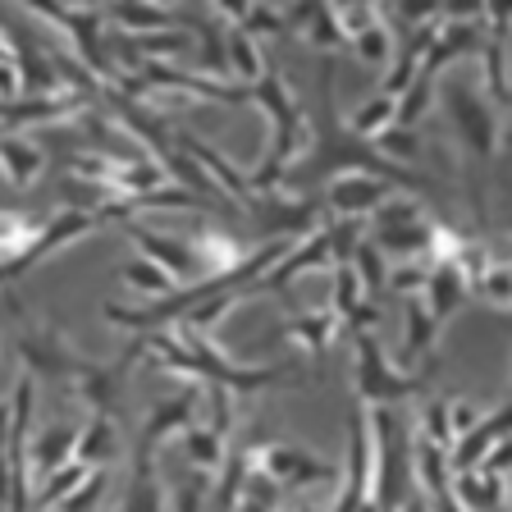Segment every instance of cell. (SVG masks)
I'll return each instance as SVG.
<instances>
[{
	"instance_id": "15",
	"label": "cell",
	"mask_w": 512,
	"mask_h": 512,
	"mask_svg": "<svg viewBox=\"0 0 512 512\" xmlns=\"http://www.w3.org/2000/svg\"><path fill=\"white\" fill-rule=\"evenodd\" d=\"M435 339H439V325L430 320L421 293H416V298H403V352H398V371H412L421 357H430V352H435Z\"/></svg>"
},
{
	"instance_id": "35",
	"label": "cell",
	"mask_w": 512,
	"mask_h": 512,
	"mask_svg": "<svg viewBox=\"0 0 512 512\" xmlns=\"http://www.w3.org/2000/svg\"><path fill=\"white\" fill-rule=\"evenodd\" d=\"M426 275H430L426 261H398V266L389 270V279H384V293H403V298H416V293L426 288Z\"/></svg>"
},
{
	"instance_id": "1",
	"label": "cell",
	"mask_w": 512,
	"mask_h": 512,
	"mask_svg": "<svg viewBox=\"0 0 512 512\" xmlns=\"http://www.w3.org/2000/svg\"><path fill=\"white\" fill-rule=\"evenodd\" d=\"M352 348H357V371H352L357 398L352 403H362V407H394V403H407V398H421V394H430V384L439 375V352L421 357L412 371H398L389 362L384 343L375 339V330L352 334Z\"/></svg>"
},
{
	"instance_id": "21",
	"label": "cell",
	"mask_w": 512,
	"mask_h": 512,
	"mask_svg": "<svg viewBox=\"0 0 512 512\" xmlns=\"http://www.w3.org/2000/svg\"><path fill=\"white\" fill-rule=\"evenodd\" d=\"M224 60H229V83H238V87H252L261 78V69H266L261 42L243 37V32H229V28H224Z\"/></svg>"
},
{
	"instance_id": "20",
	"label": "cell",
	"mask_w": 512,
	"mask_h": 512,
	"mask_svg": "<svg viewBox=\"0 0 512 512\" xmlns=\"http://www.w3.org/2000/svg\"><path fill=\"white\" fill-rule=\"evenodd\" d=\"M74 439H78V430H74V426H64V421L46 426L42 435L32 439L28 471H37V480H42V476H51V471H60L64 462H74Z\"/></svg>"
},
{
	"instance_id": "7",
	"label": "cell",
	"mask_w": 512,
	"mask_h": 512,
	"mask_svg": "<svg viewBox=\"0 0 512 512\" xmlns=\"http://www.w3.org/2000/svg\"><path fill=\"white\" fill-rule=\"evenodd\" d=\"M243 453H247V467L270 476L279 490H311V485L339 480V467L311 458V453H302V448H293V444H275V439H270V444H247Z\"/></svg>"
},
{
	"instance_id": "38",
	"label": "cell",
	"mask_w": 512,
	"mask_h": 512,
	"mask_svg": "<svg viewBox=\"0 0 512 512\" xmlns=\"http://www.w3.org/2000/svg\"><path fill=\"white\" fill-rule=\"evenodd\" d=\"M19 96V74H14V60H0V101H14Z\"/></svg>"
},
{
	"instance_id": "27",
	"label": "cell",
	"mask_w": 512,
	"mask_h": 512,
	"mask_svg": "<svg viewBox=\"0 0 512 512\" xmlns=\"http://www.w3.org/2000/svg\"><path fill=\"white\" fill-rule=\"evenodd\" d=\"M119 275H124V284L133 288L138 298H147V302H156V298H165V293H174V279L165 275L160 266L142 261V256H133V261H128V266L119 270Z\"/></svg>"
},
{
	"instance_id": "33",
	"label": "cell",
	"mask_w": 512,
	"mask_h": 512,
	"mask_svg": "<svg viewBox=\"0 0 512 512\" xmlns=\"http://www.w3.org/2000/svg\"><path fill=\"white\" fill-rule=\"evenodd\" d=\"M416 439H426V444L444 448L453 444V430H448V398H426L421 403V430H416Z\"/></svg>"
},
{
	"instance_id": "14",
	"label": "cell",
	"mask_w": 512,
	"mask_h": 512,
	"mask_svg": "<svg viewBox=\"0 0 512 512\" xmlns=\"http://www.w3.org/2000/svg\"><path fill=\"white\" fill-rule=\"evenodd\" d=\"M106 10V28H115L119 37H151V32H170L179 28V19L170 5H147V0H119V5H101Z\"/></svg>"
},
{
	"instance_id": "6",
	"label": "cell",
	"mask_w": 512,
	"mask_h": 512,
	"mask_svg": "<svg viewBox=\"0 0 512 512\" xmlns=\"http://www.w3.org/2000/svg\"><path fill=\"white\" fill-rule=\"evenodd\" d=\"M366 238L380 247L384 261H389V256H398V261H426L430 220H426V211H421V202H412V197H389V202L371 215V234Z\"/></svg>"
},
{
	"instance_id": "31",
	"label": "cell",
	"mask_w": 512,
	"mask_h": 512,
	"mask_svg": "<svg viewBox=\"0 0 512 512\" xmlns=\"http://www.w3.org/2000/svg\"><path fill=\"white\" fill-rule=\"evenodd\" d=\"M371 147L380 151L389 165H398V170H412L416 160H421V138H416V133H407V128H384Z\"/></svg>"
},
{
	"instance_id": "30",
	"label": "cell",
	"mask_w": 512,
	"mask_h": 512,
	"mask_svg": "<svg viewBox=\"0 0 512 512\" xmlns=\"http://www.w3.org/2000/svg\"><path fill=\"white\" fill-rule=\"evenodd\" d=\"M508 288H512V279H508V261H503V256H494L490 266H485L476 279H471V298H485L494 311H508V298H512Z\"/></svg>"
},
{
	"instance_id": "29",
	"label": "cell",
	"mask_w": 512,
	"mask_h": 512,
	"mask_svg": "<svg viewBox=\"0 0 512 512\" xmlns=\"http://www.w3.org/2000/svg\"><path fill=\"white\" fill-rule=\"evenodd\" d=\"M302 37H307L316 51H325V55H334V51H343V46H348L334 5H316V10H311V19H307V28H302Z\"/></svg>"
},
{
	"instance_id": "12",
	"label": "cell",
	"mask_w": 512,
	"mask_h": 512,
	"mask_svg": "<svg viewBox=\"0 0 512 512\" xmlns=\"http://www.w3.org/2000/svg\"><path fill=\"white\" fill-rule=\"evenodd\" d=\"M503 439H508V403H494V407H485V416H480L467 435L453 439V448L444 453L448 471H453V476L476 471L480 462H485V453H490L494 444H503Z\"/></svg>"
},
{
	"instance_id": "37",
	"label": "cell",
	"mask_w": 512,
	"mask_h": 512,
	"mask_svg": "<svg viewBox=\"0 0 512 512\" xmlns=\"http://www.w3.org/2000/svg\"><path fill=\"white\" fill-rule=\"evenodd\" d=\"M480 416H485V407L467 403V398H448V430H453V439L467 435V430L476 426ZM448 448H453V444H448Z\"/></svg>"
},
{
	"instance_id": "39",
	"label": "cell",
	"mask_w": 512,
	"mask_h": 512,
	"mask_svg": "<svg viewBox=\"0 0 512 512\" xmlns=\"http://www.w3.org/2000/svg\"><path fill=\"white\" fill-rule=\"evenodd\" d=\"M398 512H426V503H421V494H412V499H407Z\"/></svg>"
},
{
	"instance_id": "28",
	"label": "cell",
	"mask_w": 512,
	"mask_h": 512,
	"mask_svg": "<svg viewBox=\"0 0 512 512\" xmlns=\"http://www.w3.org/2000/svg\"><path fill=\"white\" fill-rule=\"evenodd\" d=\"M384 128H394V101H389V96H371V101L357 106V115L348 119V133L362 142H375Z\"/></svg>"
},
{
	"instance_id": "13",
	"label": "cell",
	"mask_w": 512,
	"mask_h": 512,
	"mask_svg": "<svg viewBox=\"0 0 512 512\" xmlns=\"http://www.w3.org/2000/svg\"><path fill=\"white\" fill-rule=\"evenodd\" d=\"M467 298H471V284H467L458 261H430L426 288H421V302H426L430 320H435V325H448V320L467 307Z\"/></svg>"
},
{
	"instance_id": "23",
	"label": "cell",
	"mask_w": 512,
	"mask_h": 512,
	"mask_svg": "<svg viewBox=\"0 0 512 512\" xmlns=\"http://www.w3.org/2000/svg\"><path fill=\"white\" fill-rule=\"evenodd\" d=\"M87 471L92 467H83V462H64L60 471L42 476V485H37V494H32V512H55L87 480Z\"/></svg>"
},
{
	"instance_id": "19",
	"label": "cell",
	"mask_w": 512,
	"mask_h": 512,
	"mask_svg": "<svg viewBox=\"0 0 512 512\" xmlns=\"http://www.w3.org/2000/svg\"><path fill=\"white\" fill-rule=\"evenodd\" d=\"M453 499L467 512H503V499H508V480L490 476V471H462L453 476Z\"/></svg>"
},
{
	"instance_id": "11",
	"label": "cell",
	"mask_w": 512,
	"mask_h": 512,
	"mask_svg": "<svg viewBox=\"0 0 512 512\" xmlns=\"http://www.w3.org/2000/svg\"><path fill=\"white\" fill-rule=\"evenodd\" d=\"M124 229H128V238H133V247L142 252V261L160 266L179 288L197 284V261H192V252H188V238L160 234V229H147V224H133V220H124Z\"/></svg>"
},
{
	"instance_id": "36",
	"label": "cell",
	"mask_w": 512,
	"mask_h": 512,
	"mask_svg": "<svg viewBox=\"0 0 512 512\" xmlns=\"http://www.w3.org/2000/svg\"><path fill=\"white\" fill-rule=\"evenodd\" d=\"M206 494H211V476L192 471V476L183 480L179 499H174V512H202V508H206Z\"/></svg>"
},
{
	"instance_id": "32",
	"label": "cell",
	"mask_w": 512,
	"mask_h": 512,
	"mask_svg": "<svg viewBox=\"0 0 512 512\" xmlns=\"http://www.w3.org/2000/svg\"><path fill=\"white\" fill-rule=\"evenodd\" d=\"M334 270V279H330V311L339 320H348L352 311L362 307V284H357V270L348 266V261H343V266H330Z\"/></svg>"
},
{
	"instance_id": "10",
	"label": "cell",
	"mask_w": 512,
	"mask_h": 512,
	"mask_svg": "<svg viewBox=\"0 0 512 512\" xmlns=\"http://www.w3.org/2000/svg\"><path fill=\"white\" fill-rule=\"evenodd\" d=\"M394 197V183L371 179V174H339L330 179L325 197H320V215L325 220H371L384 202Z\"/></svg>"
},
{
	"instance_id": "9",
	"label": "cell",
	"mask_w": 512,
	"mask_h": 512,
	"mask_svg": "<svg viewBox=\"0 0 512 512\" xmlns=\"http://www.w3.org/2000/svg\"><path fill=\"white\" fill-rule=\"evenodd\" d=\"M133 362H138V348H128L124 357L110 366L83 357V366H78V375H74V394L92 407V416H110V421L124 416V380H128V366Z\"/></svg>"
},
{
	"instance_id": "18",
	"label": "cell",
	"mask_w": 512,
	"mask_h": 512,
	"mask_svg": "<svg viewBox=\"0 0 512 512\" xmlns=\"http://www.w3.org/2000/svg\"><path fill=\"white\" fill-rule=\"evenodd\" d=\"M343 320L334 316L330 307H316V311H298V316H284V339L302 343V348L311 352V357H320V352L330 348L334 339H339Z\"/></svg>"
},
{
	"instance_id": "5",
	"label": "cell",
	"mask_w": 512,
	"mask_h": 512,
	"mask_svg": "<svg viewBox=\"0 0 512 512\" xmlns=\"http://www.w3.org/2000/svg\"><path fill=\"white\" fill-rule=\"evenodd\" d=\"M96 229V220L87 211H69V206H60L55 215H46L42 224H37V234L28 238V243L19 247V252L10 256V261H0V288H10L14 279H23L28 270H37L42 261H51L60 247L78 243V238H87Z\"/></svg>"
},
{
	"instance_id": "25",
	"label": "cell",
	"mask_w": 512,
	"mask_h": 512,
	"mask_svg": "<svg viewBox=\"0 0 512 512\" xmlns=\"http://www.w3.org/2000/svg\"><path fill=\"white\" fill-rule=\"evenodd\" d=\"M124 512H165V490H160L156 467H133L128 471Z\"/></svg>"
},
{
	"instance_id": "2",
	"label": "cell",
	"mask_w": 512,
	"mask_h": 512,
	"mask_svg": "<svg viewBox=\"0 0 512 512\" xmlns=\"http://www.w3.org/2000/svg\"><path fill=\"white\" fill-rule=\"evenodd\" d=\"M0 320L14 330V352H19V362L28 366L37 380H46V384H74L83 357L69 348V339L60 334V325H55V320H37L28 307H23V298L14 293V284L0 288Z\"/></svg>"
},
{
	"instance_id": "8",
	"label": "cell",
	"mask_w": 512,
	"mask_h": 512,
	"mask_svg": "<svg viewBox=\"0 0 512 512\" xmlns=\"http://www.w3.org/2000/svg\"><path fill=\"white\" fill-rule=\"evenodd\" d=\"M197 407H202V384H188L183 394L160 398V403L151 407L142 435H138V448H133V467H156L160 444H165L170 435H183V430L197 421Z\"/></svg>"
},
{
	"instance_id": "3",
	"label": "cell",
	"mask_w": 512,
	"mask_h": 512,
	"mask_svg": "<svg viewBox=\"0 0 512 512\" xmlns=\"http://www.w3.org/2000/svg\"><path fill=\"white\" fill-rule=\"evenodd\" d=\"M28 19L55 28L51 37H64V42H69V51H74L106 87L124 74V69L110 60L106 42H101V37H106V10H101V5H32Z\"/></svg>"
},
{
	"instance_id": "34",
	"label": "cell",
	"mask_w": 512,
	"mask_h": 512,
	"mask_svg": "<svg viewBox=\"0 0 512 512\" xmlns=\"http://www.w3.org/2000/svg\"><path fill=\"white\" fill-rule=\"evenodd\" d=\"M106 485H110L106 467H92V471H87V480H83V485H78V490L69 494V499H64L55 512H92L96 503H101V494H106Z\"/></svg>"
},
{
	"instance_id": "24",
	"label": "cell",
	"mask_w": 512,
	"mask_h": 512,
	"mask_svg": "<svg viewBox=\"0 0 512 512\" xmlns=\"http://www.w3.org/2000/svg\"><path fill=\"white\" fill-rule=\"evenodd\" d=\"M435 78H426V74H416L412 83H407V92L394 101V128H407V133H416V124L426 119V110H430V101H435Z\"/></svg>"
},
{
	"instance_id": "17",
	"label": "cell",
	"mask_w": 512,
	"mask_h": 512,
	"mask_svg": "<svg viewBox=\"0 0 512 512\" xmlns=\"http://www.w3.org/2000/svg\"><path fill=\"white\" fill-rule=\"evenodd\" d=\"M119 453H124V435H119V421H110V416H92L74 439V462H83V467H110Z\"/></svg>"
},
{
	"instance_id": "22",
	"label": "cell",
	"mask_w": 512,
	"mask_h": 512,
	"mask_svg": "<svg viewBox=\"0 0 512 512\" xmlns=\"http://www.w3.org/2000/svg\"><path fill=\"white\" fill-rule=\"evenodd\" d=\"M224 439L229 435H220L215 426H197V421H192V426L183 430V453H188V462L206 476V471H220L224 458H229V444H224Z\"/></svg>"
},
{
	"instance_id": "4",
	"label": "cell",
	"mask_w": 512,
	"mask_h": 512,
	"mask_svg": "<svg viewBox=\"0 0 512 512\" xmlns=\"http://www.w3.org/2000/svg\"><path fill=\"white\" fill-rule=\"evenodd\" d=\"M444 96V110H448V124L458 133V142L471 151L476 160H494L499 156V115L476 87L458 83V78H444L439 87Z\"/></svg>"
},
{
	"instance_id": "26",
	"label": "cell",
	"mask_w": 512,
	"mask_h": 512,
	"mask_svg": "<svg viewBox=\"0 0 512 512\" xmlns=\"http://www.w3.org/2000/svg\"><path fill=\"white\" fill-rule=\"evenodd\" d=\"M247 453H234V458H224V467H220V476H215V490H211V499H215V512H234L238 508V499H243V485H247Z\"/></svg>"
},
{
	"instance_id": "16",
	"label": "cell",
	"mask_w": 512,
	"mask_h": 512,
	"mask_svg": "<svg viewBox=\"0 0 512 512\" xmlns=\"http://www.w3.org/2000/svg\"><path fill=\"white\" fill-rule=\"evenodd\" d=\"M46 170V151L32 147L23 133H0V174L10 188H32Z\"/></svg>"
}]
</instances>
